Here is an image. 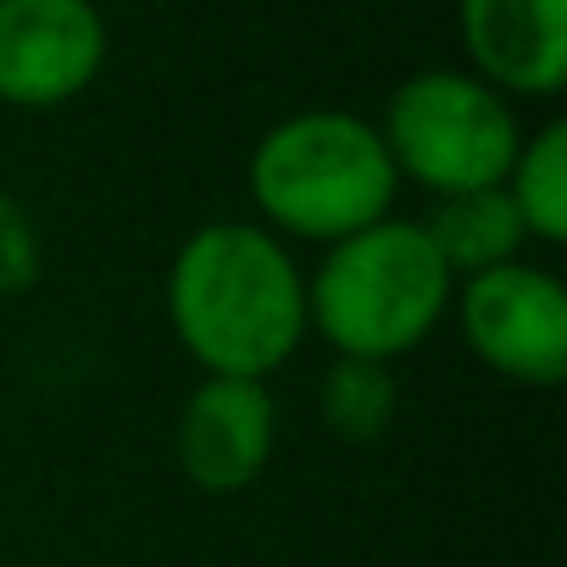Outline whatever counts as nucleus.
Segmentation results:
<instances>
[{
    "label": "nucleus",
    "instance_id": "obj_1",
    "mask_svg": "<svg viewBox=\"0 0 567 567\" xmlns=\"http://www.w3.org/2000/svg\"><path fill=\"white\" fill-rule=\"evenodd\" d=\"M162 307L178 351L212 379H272L312 340L307 267L256 217H212L167 261Z\"/></svg>",
    "mask_w": 567,
    "mask_h": 567
},
{
    "label": "nucleus",
    "instance_id": "obj_2",
    "mask_svg": "<svg viewBox=\"0 0 567 567\" xmlns=\"http://www.w3.org/2000/svg\"><path fill=\"white\" fill-rule=\"evenodd\" d=\"M245 189L267 234H278L290 250L296 245L329 250L390 217L401 178L390 167L373 117L340 106H307L278 117L256 140L245 162Z\"/></svg>",
    "mask_w": 567,
    "mask_h": 567
},
{
    "label": "nucleus",
    "instance_id": "obj_3",
    "mask_svg": "<svg viewBox=\"0 0 567 567\" xmlns=\"http://www.w3.org/2000/svg\"><path fill=\"white\" fill-rule=\"evenodd\" d=\"M456 278L417 217H379L329 245L307 272V329L357 362L395 368L451 318Z\"/></svg>",
    "mask_w": 567,
    "mask_h": 567
},
{
    "label": "nucleus",
    "instance_id": "obj_4",
    "mask_svg": "<svg viewBox=\"0 0 567 567\" xmlns=\"http://www.w3.org/2000/svg\"><path fill=\"white\" fill-rule=\"evenodd\" d=\"M379 140L401 184L445 200L506 184V167L523 145V117L517 101H506L467 68H423L390 90Z\"/></svg>",
    "mask_w": 567,
    "mask_h": 567
},
{
    "label": "nucleus",
    "instance_id": "obj_5",
    "mask_svg": "<svg viewBox=\"0 0 567 567\" xmlns=\"http://www.w3.org/2000/svg\"><path fill=\"white\" fill-rule=\"evenodd\" d=\"M451 323L467 357L506 384L550 390L567 379V284L539 261L456 278Z\"/></svg>",
    "mask_w": 567,
    "mask_h": 567
},
{
    "label": "nucleus",
    "instance_id": "obj_6",
    "mask_svg": "<svg viewBox=\"0 0 567 567\" xmlns=\"http://www.w3.org/2000/svg\"><path fill=\"white\" fill-rule=\"evenodd\" d=\"M112 34L95 0H0V106H73L106 68Z\"/></svg>",
    "mask_w": 567,
    "mask_h": 567
},
{
    "label": "nucleus",
    "instance_id": "obj_7",
    "mask_svg": "<svg viewBox=\"0 0 567 567\" xmlns=\"http://www.w3.org/2000/svg\"><path fill=\"white\" fill-rule=\"evenodd\" d=\"M278 451V401L261 379L200 373L173 423L178 473L200 495H245Z\"/></svg>",
    "mask_w": 567,
    "mask_h": 567
},
{
    "label": "nucleus",
    "instance_id": "obj_8",
    "mask_svg": "<svg viewBox=\"0 0 567 567\" xmlns=\"http://www.w3.org/2000/svg\"><path fill=\"white\" fill-rule=\"evenodd\" d=\"M456 40L506 101H556L567 84V0H456Z\"/></svg>",
    "mask_w": 567,
    "mask_h": 567
},
{
    "label": "nucleus",
    "instance_id": "obj_9",
    "mask_svg": "<svg viewBox=\"0 0 567 567\" xmlns=\"http://www.w3.org/2000/svg\"><path fill=\"white\" fill-rule=\"evenodd\" d=\"M423 234L434 239L440 261L451 267V278H473L506 261H523L528 234L506 200V189H467V195H445L429 206V217H417Z\"/></svg>",
    "mask_w": 567,
    "mask_h": 567
},
{
    "label": "nucleus",
    "instance_id": "obj_10",
    "mask_svg": "<svg viewBox=\"0 0 567 567\" xmlns=\"http://www.w3.org/2000/svg\"><path fill=\"white\" fill-rule=\"evenodd\" d=\"M506 200L528 234V245H567V123L550 117L523 134L506 167Z\"/></svg>",
    "mask_w": 567,
    "mask_h": 567
},
{
    "label": "nucleus",
    "instance_id": "obj_11",
    "mask_svg": "<svg viewBox=\"0 0 567 567\" xmlns=\"http://www.w3.org/2000/svg\"><path fill=\"white\" fill-rule=\"evenodd\" d=\"M395 406H401V390H395V368L384 362L334 357L318 379V417L346 445H373L395 423Z\"/></svg>",
    "mask_w": 567,
    "mask_h": 567
},
{
    "label": "nucleus",
    "instance_id": "obj_12",
    "mask_svg": "<svg viewBox=\"0 0 567 567\" xmlns=\"http://www.w3.org/2000/svg\"><path fill=\"white\" fill-rule=\"evenodd\" d=\"M45 272V239H40V223L34 212L0 189V301H18L29 296Z\"/></svg>",
    "mask_w": 567,
    "mask_h": 567
}]
</instances>
